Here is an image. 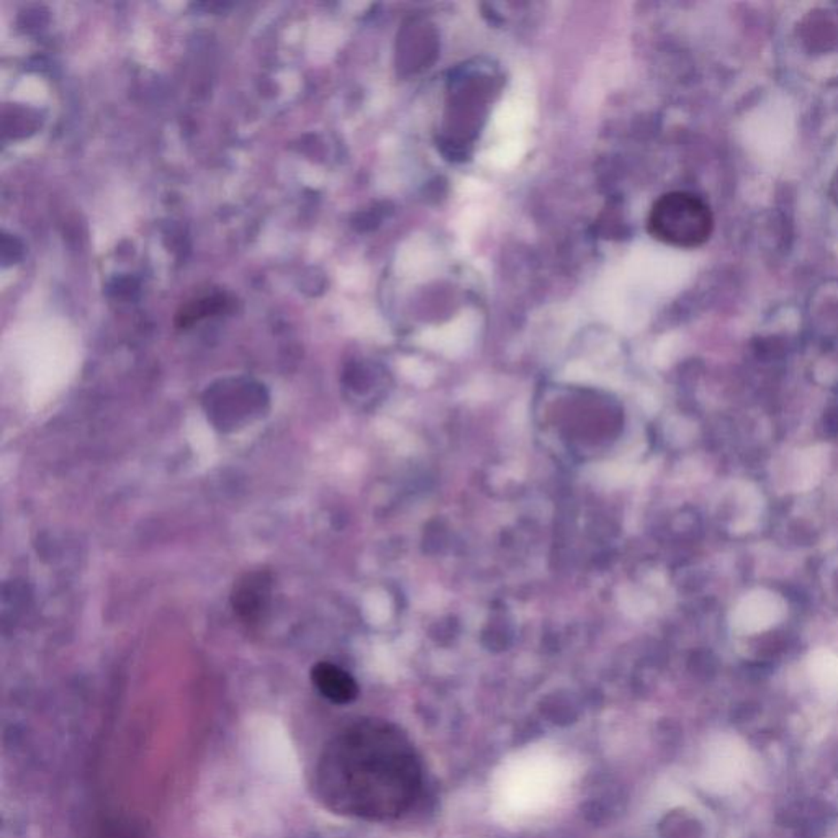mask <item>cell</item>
I'll list each match as a JSON object with an SVG mask.
<instances>
[{
  "label": "cell",
  "mask_w": 838,
  "mask_h": 838,
  "mask_svg": "<svg viewBox=\"0 0 838 838\" xmlns=\"http://www.w3.org/2000/svg\"><path fill=\"white\" fill-rule=\"evenodd\" d=\"M421 770L400 732L364 720L326 743L314 770L322 806L341 816L388 820L401 816L418 795Z\"/></svg>",
  "instance_id": "6da1fadb"
},
{
  "label": "cell",
  "mask_w": 838,
  "mask_h": 838,
  "mask_svg": "<svg viewBox=\"0 0 838 838\" xmlns=\"http://www.w3.org/2000/svg\"><path fill=\"white\" fill-rule=\"evenodd\" d=\"M647 226L652 237L668 246L694 249L712 235L714 216L696 195L670 192L654 204Z\"/></svg>",
  "instance_id": "7a4b0ae2"
},
{
  "label": "cell",
  "mask_w": 838,
  "mask_h": 838,
  "mask_svg": "<svg viewBox=\"0 0 838 838\" xmlns=\"http://www.w3.org/2000/svg\"><path fill=\"white\" fill-rule=\"evenodd\" d=\"M312 681L322 698L331 701L334 704L353 702L359 694V687L354 678L343 668L328 662L313 666Z\"/></svg>",
  "instance_id": "3957f363"
},
{
  "label": "cell",
  "mask_w": 838,
  "mask_h": 838,
  "mask_svg": "<svg viewBox=\"0 0 838 838\" xmlns=\"http://www.w3.org/2000/svg\"><path fill=\"white\" fill-rule=\"evenodd\" d=\"M270 580L266 573H251L237 583L233 593V606L244 621H256L269 600Z\"/></svg>",
  "instance_id": "277c9868"
},
{
  "label": "cell",
  "mask_w": 838,
  "mask_h": 838,
  "mask_svg": "<svg viewBox=\"0 0 838 838\" xmlns=\"http://www.w3.org/2000/svg\"><path fill=\"white\" fill-rule=\"evenodd\" d=\"M834 198H835V202H837L838 205V174L837 177H835V181H834Z\"/></svg>",
  "instance_id": "5b68a950"
}]
</instances>
